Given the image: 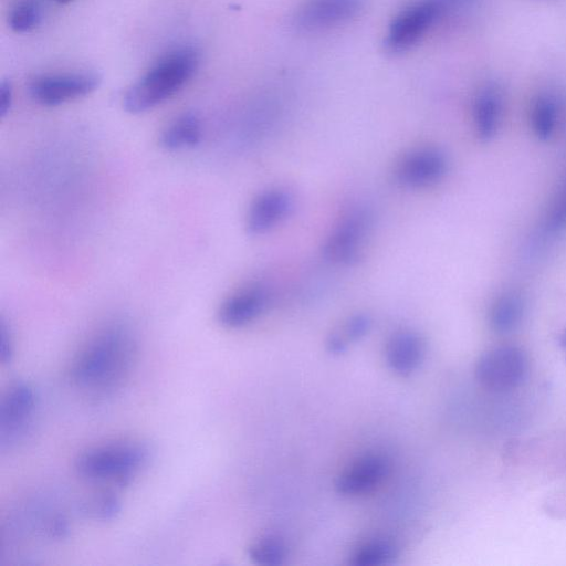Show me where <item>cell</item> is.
<instances>
[{
	"mask_svg": "<svg viewBox=\"0 0 566 566\" xmlns=\"http://www.w3.org/2000/svg\"><path fill=\"white\" fill-rule=\"evenodd\" d=\"M137 344L123 324H109L80 347L71 360L69 378L90 397H105L118 389L130 374Z\"/></svg>",
	"mask_w": 566,
	"mask_h": 566,
	"instance_id": "6da1fadb",
	"label": "cell"
},
{
	"mask_svg": "<svg viewBox=\"0 0 566 566\" xmlns=\"http://www.w3.org/2000/svg\"><path fill=\"white\" fill-rule=\"evenodd\" d=\"M198 54L192 48H178L163 55L125 93L124 108L132 114L144 113L165 102L192 77Z\"/></svg>",
	"mask_w": 566,
	"mask_h": 566,
	"instance_id": "7a4b0ae2",
	"label": "cell"
},
{
	"mask_svg": "<svg viewBox=\"0 0 566 566\" xmlns=\"http://www.w3.org/2000/svg\"><path fill=\"white\" fill-rule=\"evenodd\" d=\"M148 458L149 450L144 443L116 441L83 451L74 467L83 479L124 486L145 467Z\"/></svg>",
	"mask_w": 566,
	"mask_h": 566,
	"instance_id": "3957f363",
	"label": "cell"
},
{
	"mask_svg": "<svg viewBox=\"0 0 566 566\" xmlns=\"http://www.w3.org/2000/svg\"><path fill=\"white\" fill-rule=\"evenodd\" d=\"M528 370L530 360L522 348L502 345L488 349L478 358L474 375L484 388L507 391L522 385Z\"/></svg>",
	"mask_w": 566,
	"mask_h": 566,
	"instance_id": "277c9868",
	"label": "cell"
},
{
	"mask_svg": "<svg viewBox=\"0 0 566 566\" xmlns=\"http://www.w3.org/2000/svg\"><path fill=\"white\" fill-rule=\"evenodd\" d=\"M441 0H419L402 9L390 22L386 44L394 52L416 45L442 15Z\"/></svg>",
	"mask_w": 566,
	"mask_h": 566,
	"instance_id": "5b68a950",
	"label": "cell"
},
{
	"mask_svg": "<svg viewBox=\"0 0 566 566\" xmlns=\"http://www.w3.org/2000/svg\"><path fill=\"white\" fill-rule=\"evenodd\" d=\"M36 408L33 387L22 380L11 384L0 401V440L2 447L22 440L29 433Z\"/></svg>",
	"mask_w": 566,
	"mask_h": 566,
	"instance_id": "8992f818",
	"label": "cell"
},
{
	"mask_svg": "<svg viewBox=\"0 0 566 566\" xmlns=\"http://www.w3.org/2000/svg\"><path fill=\"white\" fill-rule=\"evenodd\" d=\"M101 77L93 72L45 74L29 85L31 97L44 106H57L95 91Z\"/></svg>",
	"mask_w": 566,
	"mask_h": 566,
	"instance_id": "52a82bcc",
	"label": "cell"
},
{
	"mask_svg": "<svg viewBox=\"0 0 566 566\" xmlns=\"http://www.w3.org/2000/svg\"><path fill=\"white\" fill-rule=\"evenodd\" d=\"M370 227L371 217L364 209H356L344 216L325 240V259L336 264H349L357 260Z\"/></svg>",
	"mask_w": 566,
	"mask_h": 566,
	"instance_id": "ba28073f",
	"label": "cell"
},
{
	"mask_svg": "<svg viewBox=\"0 0 566 566\" xmlns=\"http://www.w3.org/2000/svg\"><path fill=\"white\" fill-rule=\"evenodd\" d=\"M447 171L446 155L436 147L406 153L395 167V178L409 188H423L439 181Z\"/></svg>",
	"mask_w": 566,
	"mask_h": 566,
	"instance_id": "9c48e42d",
	"label": "cell"
},
{
	"mask_svg": "<svg viewBox=\"0 0 566 566\" xmlns=\"http://www.w3.org/2000/svg\"><path fill=\"white\" fill-rule=\"evenodd\" d=\"M363 6V0H307L297 10L295 23L306 31L328 29L355 18Z\"/></svg>",
	"mask_w": 566,
	"mask_h": 566,
	"instance_id": "30bf717a",
	"label": "cell"
},
{
	"mask_svg": "<svg viewBox=\"0 0 566 566\" xmlns=\"http://www.w3.org/2000/svg\"><path fill=\"white\" fill-rule=\"evenodd\" d=\"M388 470V461L382 455L364 454L343 470L336 480L335 488L344 495L365 494L382 482Z\"/></svg>",
	"mask_w": 566,
	"mask_h": 566,
	"instance_id": "8fae6325",
	"label": "cell"
},
{
	"mask_svg": "<svg viewBox=\"0 0 566 566\" xmlns=\"http://www.w3.org/2000/svg\"><path fill=\"white\" fill-rule=\"evenodd\" d=\"M269 300L268 289L254 283L229 295L218 310L219 322L230 328L244 326L264 311Z\"/></svg>",
	"mask_w": 566,
	"mask_h": 566,
	"instance_id": "7c38bea8",
	"label": "cell"
},
{
	"mask_svg": "<svg viewBox=\"0 0 566 566\" xmlns=\"http://www.w3.org/2000/svg\"><path fill=\"white\" fill-rule=\"evenodd\" d=\"M292 208L290 193L272 188L259 193L250 203L245 218L249 234H262L279 224Z\"/></svg>",
	"mask_w": 566,
	"mask_h": 566,
	"instance_id": "4fadbf2b",
	"label": "cell"
},
{
	"mask_svg": "<svg viewBox=\"0 0 566 566\" xmlns=\"http://www.w3.org/2000/svg\"><path fill=\"white\" fill-rule=\"evenodd\" d=\"M424 350V342L419 334L412 331H399L387 343L386 361L396 374L409 375L422 363Z\"/></svg>",
	"mask_w": 566,
	"mask_h": 566,
	"instance_id": "5bb4252c",
	"label": "cell"
},
{
	"mask_svg": "<svg viewBox=\"0 0 566 566\" xmlns=\"http://www.w3.org/2000/svg\"><path fill=\"white\" fill-rule=\"evenodd\" d=\"M502 91L496 83L483 85L473 99V123L476 135L483 139L494 136L502 114Z\"/></svg>",
	"mask_w": 566,
	"mask_h": 566,
	"instance_id": "9a60e30c",
	"label": "cell"
},
{
	"mask_svg": "<svg viewBox=\"0 0 566 566\" xmlns=\"http://www.w3.org/2000/svg\"><path fill=\"white\" fill-rule=\"evenodd\" d=\"M202 139V126L193 113H185L175 118L161 133L159 143L169 151L193 148Z\"/></svg>",
	"mask_w": 566,
	"mask_h": 566,
	"instance_id": "2e32d148",
	"label": "cell"
},
{
	"mask_svg": "<svg viewBox=\"0 0 566 566\" xmlns=\"http://www.w3.org/2000/svg\"><path fill=\"white\" fill-rule=\"evenodd\" d=\"M524 311V298L517 291L503 292L490 307V326L497 334H509L518 327Z\"/></svg>",
	"mask_w": 566,
	"mask_h": 566,
	"instance_id": "e0dca14e",
	"label": "cell"
},
{
	"mask_svg": "<svg viewBox=\"0 0 566 566\" xmlns=\"http://www.w3.org/2000/svg\"><path fill=\"white\" fill-rule=\"evenodd\" d=\"M531 126L541 139H547L554 133L558 120V105L548 93L538 94L531 106Z\"/></svg>",
	"mask_w": 566,
	"mask_h": 566,
	"instance_id": "ac0fdd59",
	"label": "cell"
},
{
	"mask_svg": "<svg viewBox=\"0 0 566 566\" xmlns=\"http://www.w3.org/2000/svg\"><path fill=\"white\" fill-rule=\"evenodd\" d=\"M397 556L396 546L387 539H371L359 545L352 555L355 566H380L390 563Z\"/></svg>",
	"mask_w": 566,
	"mask_h": 566,
	"instance_id": "d6986e66",
	"label": "cell"
},
{
	"mask_svg": "<svg viewBox=\"0 0 566 566\" xmlns=\"http://www.w3.org/2000/svg\"><path fill=\"white\" fill-rule=\"evenodd\" d=\"M248 555L258 565H279L286 558V546L276 537L265 536L249 546Z\"/></svg>",
	"mask_w": 566,
	"mask_h": 566,
	"instance_id": "ffe728a7",
	"label": "cell"
},
{
	"mask_svg": "<svg viewBox=\"0 0 566 566\" xmlns=\"http://www.w3.org/2000/svg\"><path fill=\"white\" fill-rule=\"evenodd\" d=\"M41 21V8L35 0L19 2L9 15V25L17 33L34 30Z\"/></svg>",
	"mask_w": 566,
	"mask_h": 566,
	"instance_id": "44dd1931",
	"label": "cell"
},
{
	"mask_svg": "<svg viewBox=\"0 0 566 566\" xmlns=\"http://www.w3.org/2000/svg\"><path fill=\"white\" fill-rule=\"evenodd\" d=\"M85 512L95 518L112 520L120 511L119 497L113 491L97 493L84 504Z\"/></svg>",
	"mask_w": 566,
	"mask_h": 566,
	"instance_id": "7402d4cb",
	"label": "cell"
},
{
	"mask_svg": "<svg viewBox=\"0 0 566 566\" xmlns=\"http://www.w3.org/2000/svg\"><path fill=\"white\" fill-rule=\"evenodd\" d=\"M566 227V181L557 192L547 214L546 228L554 232Z\"/></svg>",
	"mask_w": 566,
	"mask_h": 566,
	"instance_id": "603a6c76",
	"label": "cell"
},
{
	"mask_svg": "<svg viewBox=\"0 0 566 566\" xmlns=\"http://www.w3.org/2000/svg\"><path fill=\"white\" fill-rule=\"evenodd\" d=\"M371 325V321L366 314H355L344 324L342 332L336 334L347 344L348 340H357L364 337Z\"/></svg>",
	"mask_w": 566,
	"mask_h": 566,
	"instance_id": "cb8c5ba5",
	"label": "cell"
},
{
	"mask_svg": "<svg viewBox=\"0 0 566 566\" xmlns=\"http://www.w3.org/2000/svg\"><path fill=\"white\" fill-rule=\"evenodd\" d=\"M14 345L10 326L4 318L0 321V360L2 364H9L12 360Z\"/></svg>",
	"mask_w": 566,
	"mask_h": 566,
	"instance_id": "d4e9b609",
	"label": "cell"
},
{
	"mask_svg": "<svg viewBox=\"0 0 566 566\" xmlns=\"http://www.w3.org/2000/svg\"><path fill=\"white\" fill-rule=\"evenodd\" d=\"M48 532L51 537L57 539L65 538L70 532L67 520L62 515H56L49 523Z\"/></svg>",
	"mask_w": 566,
	"mask_h": 566,
	"instance_id": "484cf974",
	"label": "cell"
},
{
	"mask_svg": "<svg viewBox=\"0 0 566 566\" xmlns=\"http://www.w3.org/2000/svg\"><path fill=\"white\" fill-rule=\"evenodd\" d=\"M12 104V88L11 84L2 81L0 86V116L4 117L10 111Z\"/></svg>",
	"mask_w": 566,
	"mask_h": 566,
	"instance_id": "4316f807",
	"label": "cell"
},
{
	"mask_svg": "<svg viewBox=\"0 0 566 566\" xmlns=\"http://www.w3.org/2000/svg\"><path fill=\"white\" fill-rule=\"evenodd\" d=\"M327 348L333 354H343L347 348V344L334 333L328 337Z\"/></svg>",
	"mask_w": 566,
	"mask_h": 566,
	"instance_id": "83f0119b",
	"label": "cell"
},
{
	"mask_svg": "<svg viewBox=\"0 0 566 566\" xmlns=\"http://www.w3.org/2000/svg\"><path fill=\"white\" fill-rule=\"evenodd\" d=\"M559 343H560V346L566 352V329L562 333L560 338H559Z\"/></svg>",
	"mask_w": 566,
	"mask_h": 566,
	"instance_id": "f1b7e54d",
	"label": "cell"
},
{
	"mask_svg": "<svg viewBox=\"0 0 566 566\" xmlns=\"http://www.w3.org/2000/svg\"><path fill=\"white\" fill-rule=\"evenodd\" d=\"M54 1H56V2H59V3H69V2H71L72 0H54Z\"/></svg>",
	"mask_w": 566,
	"mask_h": 566,
	"instance_id": "f546056e",
	"label": "cell"
}]
</instances>
